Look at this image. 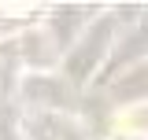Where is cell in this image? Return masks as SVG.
I'll return each mask as SVG.
<instances>
[{"mask_svg": "<svg viewBox=\"0 0 148 140\" xmlns=\"http://www.w3.org/2000/svg\"><path fill=\"white\" fill-rule=\"evenodd\" d=\"M119 129L122 133H148V103H133L126 111H119Z\"/></svg>", "mask_w": 148, "mask_h": 140, "instance_id": "6da1fadb", "label": "cell"}]
</instances>
